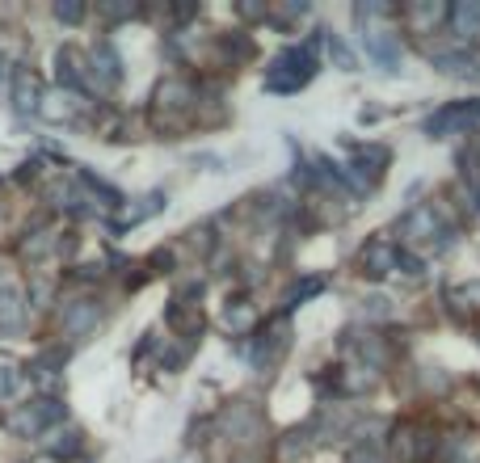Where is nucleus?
<instances>
[{
  "mask_svg": "<svg viewBox=\"0 0 480 463\" xmlns=\"http://www.w3.org/2000/svg\"><path fill=\"white\" fill-rule=\"evenodd\" d=\"M480 127V101H451L443 110H434L430 118L421 122V131L430 139H443V135H459V131H476Z\"/></svg>",
  "mask_w": 480,
  "mask_h": 463,
  "instance_id": "1",
  "label": "nucleus"
},
{
  "mask_svg": "<svg viewBox=\"0 0 480 463\" xmlns=\"http://www.w3.org/2000/svg\"><path fill=\"white\" fill-rule=\"evenodd\" d=\"M362 43H367L371 60L380 63V72L400 76V43H396L383 25H362Z\"/></svg>",
  "mask_w": 480,
  "mask_h": 463,
  "instance_id": "2",
  "label": "nucleus"
},
{
  "mask_svg": "<svg viewBox=\"0 0 480 463\" xmlns=\"http://www.w3.org/2000/svg\"><path fill=\"white\" fill-rule=\"evenodd\" d=\"M358 266H362V274L367 279H383L388 269H396V249L383 236H375V241L362 244V253H358Z\"/></svg>",
  "mask_w": 480,
  "mask_h": 463,
  "instance_id": "3",
  "label": "nucleus"
},
{
  "mask_svg": "<svg viewBox=\"0 0 480 463\" xmlns=\"http://www.w3.org/2000/svg\"><path fill=\"white\" fill-rule=\"evenodd\" d=\"M434 68L443 76H476L480 68V55L468 47H456V51H443V55H434Z\"/></svg>",
  "mask_w": 480,
  "mask_h": 463,
  "instance_id": "4",
  "label": "nucleus"
},
{
  "mask_svg": "<svg viewBox=\"0 0 480 463\" xmlns=\"http://www.w3.org/2000/svg\"><path fill=\"white\" fill-rule=\"evenodd\" d=\"M447 25L459 38H480V0H459L456 9L447 13Z\"/></svg>",
  "mask_w": 480,
  "mask_h": 463,
  "instance_id": "5",
  "label": "nucleus"
},
{
  "mask_svg": "<svg viewBox=\"0 0 480 463\" xmlns=\"http://www.w3.org/2000/svg\"><path fill=\"white\" fill-rule=\"evenodd\" d=\"M190 98H194V89L185 85V80H177V76H169V80L156 89V101H160V106H173V110L190 106Z\"/></svg>",
  "mask_w": 480,
  "mask_h": 463,
  "instance_id": "6",
  "label": "nucleus"
},
{
  "mask_svg": "<svg viewBox=\"0 0 480 463\" xmlns=\"http://www.w3.org/2000/svg\"><path fill=\"white\" fill-rule=\"evenodd\" d=\"M220 51L228 55L232 63H245V60H253V43H249L240 30H232V34H223L220 38Z\"/></svg>",
  "mask_w": 480,
  "mask_h": 463,
  "instance_id": "7",
  "label": "nucleus"
},
{
  "mask_svg": "<svg viewBox=\"0 0 480 463\" xmlns=\"http://www.w3.org/2000/svg\"><path fill=\"white\" fill-rule=\"evenodd\" d=\"M312 442H316V439H308L304 430H291V434H283V447H278V455H283L287 463H296V459H304V455L312 451Z\"/></svg>",
  "mask_w": 480,
  "mask_h": 463,
  "instance_id": "8",
  "label": "nucleus"
},
{
  "mask_svg": "<svg viewBox=\"0 0 480 463\" xmlns=\"http://www.w3.org/2000/svg\"><path fill=\"white\" fill-rule=\"evenodd\" d=\"M380 383V371L375 366H367V363H358V366H350L345 371V392H371Z\"/></svg>",
  "mask_w": 480,
  "mask_h": 463,
  "instance_id": "9",
  "label": "nucleus"
},
{
  "mask_svg": "<svg viewBox=\"0 0 480 463\" xmlns=\"http://www.w3.org/2000/svg\"><path fill=\"white\" fill-rule=\"evenodd\" d=\"M25 317L22 299H17V291H0V329H17Z\"/></svg>",
  "mask_w": 480,
  "mask_h": 463,
  "instance_id": "10",
  "label": "nucleus"
},
{
  "mask_svg": "<svg viewBox=\"0 0 480 463\" xmlns=\"http://www.w3.org/2000/svg\"><path fill=\"white\" fill-rule=\"evenodd\" d=\"M320 291H325V279H320V274H308V279H299L296 287H291V295H287V312H296V307L304 304L308 295H320Z\"/></svg>",
  "mask_w": 480,
  "mask_h": 463,
  "instance_id": "11",
  "label": "nucleus"
},
{
  "mask_svg": "<svg viewBox=\"0 0 480 463\" xmlns=\"http://www.w3.org/2000/svg\"><path fill=\"white\" fill-rule=\"evenodd\" d=\"M447 5H418V9L409 13V22L418 25V30H434V25H443L447 22Z\"/></svg>",
  "mask_w": 480,
  "mask_h": 463,
  "instance_id": "12",
  "label": "nucleus"
},
{
  "mask_svg": "<svg viewBox=\"0 0 480 463\" xmlns=\"http://www.w3.org/2000/svg\"><path fill=\"white\" fill-rule=\"evenodd\" d=\"M249 325H253V307H249V304H236V307H228V317H223V329L245 333Z\"/></svg>",
  "mask_w": 480,
  "mask_h": 463,
  "instance_id": "13",
  "label": "nucleus"
},
{
  "mask_svg": "<svg viewBox=\"0 0 480 463\" xmlns=\"http://www.w3.org/2000/svg\"><path fill=\"white\" fill-rule=\"evenodd\" d=\"M329 51H333V63H337V68H345V72H354V68H358V55L345 47L337 34H329Z\"/></svg>",
  "mask_w": 480,
  "mask_h": 463,
  "instance_id": "14",
  "label": "nucleus"
},
{
  "mask_svg": "<svg viewBox=\"0 0 480 463\" xmlns=\"http://www.w3.org/2000/svg\"><path fill=\"white\" fill-rule=\"evenodd\" d=\"M38 106V89H34V80L30 76H17V110H34Z\"/></svg>",
  "mask_w": 480,
  "mask_h": 463,
  "instance_id": "15",
  "label": "nucleus"
},
{
  "mask_svg": "<svg viewBox=\"0 0 480 463\" xmlns=\"http://www.w3.org/2000/svg\"><path fill=\"white\" fill-rule=\"evenodd\" d=\"M362 317H371V320H388L392 317V299L388 295H371V299H362Z\"/></svg>",
  "mask_w": 480,
  "mask_h": 463,
  "instance_id": "16",
  "label": "nucleus"
},
{
  "mask_svg": "<svg viewBox=\"0 0 480 463\" xmlns=\"http://www.w3.org/2000/svg\"><path fill=\"white\" fill-rule=\"evenodd\" d=\"M93 320H98V307H72L68 312V333H85Z\"/></svg>",
  "mask_w": 480,
  "mask_h": 463,
  "instance_id": "17",
  "label": "nucleus"
},
{
  "mask_svg": "<svg viewBox=\"0 0 480 463\" xmlns=\"http://www.w3.org/2000/svg\"><path fill=\"white\" fill-rule=\"evenodd\" d=\"M396 266L405 269L409 279H421V274H426V261H421V257H413V253H405V249H396Z\"/></svg>",
  "mask_w": 480,
  "mask_h": 463,
  "instance_id": "18",
  "label": "nucleus"
},
{
  "mask_svg": "<svg viewBox=\"0 0 480 463\" xmlns=\"http://www.w3.org/2000/svg\"><path fill=\"white\" fill-rule=\"evenodd\" d=\"M345 463H388V459H383V447H354Z\"/></svg>",
  "mask_w": 480,
  "mask_h": 463,
  "instance_id": "19",
  "label": "nucleus"
},
{
  "mask_svg": "<svg viewBox=\"0 0 480 463\" xmlns=\"http://www.w3.org/2000/svg\"><path fill=\"white\" fill-rule=\"evenodd\" d=\"M451 291H456L459 304H464V299H472L468 307H480V279L476 282H464V287H451Z\"/></svg>",
  "mask_w": 480,
  "mask_h": 463,
  "instance_id": "20",
  "label": "nucleus"
},
{
  "mask_svg": "<svg viewBox=\"0 0 480 463\" xmlns=\"http://www.w3.org/2000/svg\"><path fill=\"white\" fill-rule=\"evenodd\" d=\"M13 388H17V371H13V366H0V396H9Z\"/></svg>",
  "mask_w": 480,
  "mask_h": 463,
  "instance_id": "21",
  "label": "nucleus"
},
{
  "mask_svg": "<svg viewBox=\"0 0 480 463\" xmlns=\"http://www.w3.org/2000/svg\"><path fill=\"white\" fill-rule=\"evenodd\" d=\"M55 17H60V22H80V17H85V9H80V5H60V9H55Z\"/></svg>",
  "mask_w": 480,
  "mask_h": 463,
  "instance_id": "22",
  "label": "nucleus"
},
{
  "mask_svg": "<svg viewBox=\"0 0 480 463\" xmlns=\"http://www.w3.org/2000/svg\"><path fill=\"white\" fill-rule=\"evenodd\" d=\"M240 17H249V22H261V17H266V9H261V5H240Z\"/></svg>",
  "mask_w": 480,
  "mask_h": 463,
  "instance_id": "23",
  "label": "nucleus"
}]
</instances>
